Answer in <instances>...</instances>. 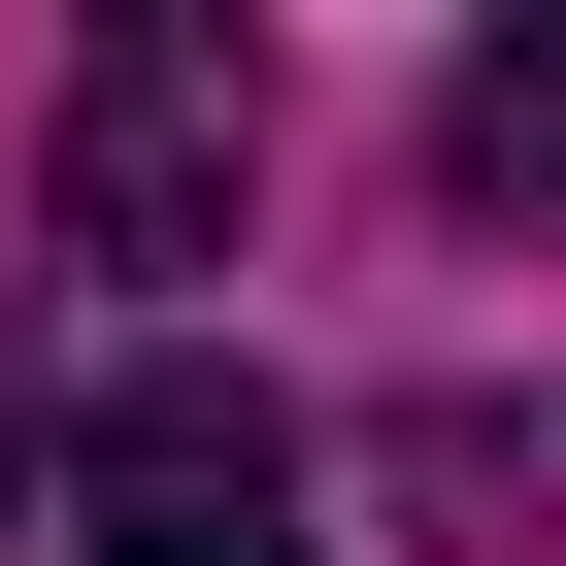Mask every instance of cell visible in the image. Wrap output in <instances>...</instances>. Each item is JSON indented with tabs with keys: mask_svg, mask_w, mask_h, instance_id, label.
Listing matches in <instances>:
<instances>
[{
	"mask_svg": "<svg viewBox=\"0 0 566 566\" xmlns=\"http://www.w3.org/2000/svg\"><path fill=\"white\" fill-rule=\"evenodd\" d=\"M233 167H266V67L200 34V0L67 67V266H200V233H233Z\"/></svg>",
	"mask_w": 566,
	"mask_h": 566,
	"instance_id": "7a4b0ae2",
	"label": "cell"
},
{
	"mask_svg": "<svg viewBox=\"0 0 566 566\" xmlns=\"http://www.w3.org/2000/svg\"><path fill=\"white\" fill-rule=\"evenodd\" d=\"M67 566H301V400H266V367H101Z\"/></svg>",
	"mask_w": 566,
	"mask_h": 566,
	"instance_id": "6da1fadb",
	"label": "cell"
},
{
	"mask_svg": "<svg viewBox=\"0 0 566 566\" xmlns=\"http://www.w3.org/2000/svg\"><path fill=\"white\" fill-rule=\"evenodd\" d=\"M0 500H34V334H0Z\"/></svg>",
	"mask_w": 566,
	"mask_h": 566,
	"instance_id": "277c9868",
	"label": "cell"
},
{
	"mask_svg": "<svg viewBox=\"0 0 566 566\" xmlns=\"http://www.w3.org/2000/svg\"><path fill=\"white\" fill-rule=\"evenodd\" d=\"M433 167H467V200H500V233H566V34H500V67H467V101H433Z\"/></svg>",
	"mask_w": 566,
	"mask_h": 566,
	"instance_id": "3957f363",
	"label": "cell"
}]
</instances>
